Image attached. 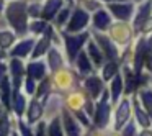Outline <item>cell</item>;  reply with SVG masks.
<instances>
[{
	"instance_id": "obj_28",
	"label": "cell",
	"mask_w": 152,
	"mask_h": 136,
	"mask_svg": "<svg viewBox=\"0 0 152 136\" xmlns=\"http://www.w3.org/2000/svg\"><path fill=\"white\" fill-rule=\"evenodd\" d=\"M17 43V35L10 30H0V51L10 49Z\"/></svg>"
},
{
	"instance_id": "obj_40",
	"label": "cell",
	"mask_w": 152,
	"mask_h": 136,
	"mask_svg": "<svg viewBox=\"0 0 152 136\" xmlns=\"http://www.w3.org/2000/svg\"><path fill=\"white\" fill-rule=\"evenodd\" d=\"M46 125H48V121H46L44 118L41 120V121H38L36 125L33 126V128H34V136H48Z\"/></svg>"
},
{
	"instance_id": "obj_16",
	"label": "cell",
	"mask_w": 152,
	"mask_h": 136,
	"mask_svg": "<svg viewBox=\"0 0 152 136\" xmlns=\"http://www.w3.org/2000/svg\"><path fill=\"white\" fill-rule=\"evenodd\" d=\"M64 0H46L44 5L41 7V17H43L44 21H49L53 18H56L57 12L62 8Z\"/></svg>"
},
{
	"instance_id": "obj_39",
	"label": "cell",
	"mask_w": 152,
	"mask_h": 136,
	"mask_svg": "<svg viewBox=\"0 0 152 136\" xmlns=\"http://www.w3.org/2000/svg\"><path fill=\"white\" fill-rule=\"evenodd\" d=\"M69 15H70V7L61 8V10L57 12V15H56V23H57V26H62V25H66V21L69 20Z\"/></svg>"
},
{
	"instance_id": "obj_41",
	"label": "cell",
	"mask_w": 152,
	"mask_h": 136,
	"mask_svg": "<svg viewBox=\"0 0 152 136\" xmlns=\"http://www.w3.org/2000/svg\"><path fill=\"white\" fill-rule=\"evenodd\" d=\"M28 15L33 18H38L41 15V5L38 2H33V4L28 5Z\"/></svg>"
},
{
	"instance_id": "obj_2",
	"label": "cell",
	"mask_w": 152,
	"mask_h": 136,
	"mask_svg": "<svg viewBox=\"0 0 152 136\" xmlns=\"http://www.w3.org/2000/svg\"><path fill=\"white\" fill-rule=\"evenodd\" d=\"M88 40V33L83 31V33L74 35V33H64V44H66V54L69 62H74L77 57V54L82 51V46L87 43Z\"/></svg>"
},
{
	"instance_id": "obj_25",
	"label": "cell",
	"mask_w": 152,
	"mask_h": 136,
	"mask_svg": "<svg viewBox=\"0 0 152 136\" xmlns=\"http://www.w3.org/2000/svg\"><path fill=\"white\" fill-rule=\"evenodd\" d=\"M66 105H67V110L72 112V113L80 112L82 107H85V99H83V95L80 92H74V93H70V95L67 97Z\"/></svg>"
},
{
	"instance_id": "obj_24",
	"label": "cell",
	"mask_w": 152,
	"mask_h": 136,
	"mask_svg": "<svg viewBox=\"0 0 152 136\" xmlns=\"http://www.w3.org/2000/svg\"><path fill=\"white\" fill-rule=\"evenodd\" d=\"M75 66H77V69H79V72L80 74H90L93 71V66H92V61H90V57H88V54H87V51H80L79 54H77V57H75Z\"/></svg>"
},
{
	"instance_id": "obj_7",
	"label": "cell",
	"mask_w": 152,
	"mask_h": 136,
	"mask_svg": "<svg viewBox=\"0 0 152 136\" xmlns=\"http://www.w3.org/2000/svg\"><path fill=\"white\" fill-rule=\"evenodd\" d=\"M51 43H53V28L48 26V30L43 33V36L39 40H36V43L33 46V51L30 54V59H41L49 51Z\"/></svg>"
},
{
	"instance_id": "obj_45",
	"label": "cell",
	"mask_w": 152,
	"mask_h": 136,
	"mask_svg": "<svg viewBox=\"0 0 152 136\" xmlns=\"http://www.w3.org/2000/svg\"><path fill=\"white\" fill-rule=\"evenodd\" d=\"M123 136H134V125H132V123L128 125V128L124 129V135Z\"/></svg>"
},
{
	"instance_id": "obj_47",
	"label": "cell",
	"mask_w": 152,
	"mask_h": 136,
	"mask_svg": "<svg viewBox=\"0 0 152 136\" xmlns=\"http://www.w3.org/2000/svg\"><path fill=\"white\" fill-rule=\"evenodd\" d=\"M141 136H152V133L149 131V129H144V131L141 133Z\"/></svg>"
},
{
	"instance_id": "obj_37",
	"label": "cell",
	"mask_w": 152,
	"mask_h": 136,
	"mask_svg": "<svg viewBox=\"0 0 152 136\" xmlns=\"http://www.w3.org/2000/svg\"><path fill=\"white\" fill-rule=\"evenodd\" d=\"M48 26H49V25H48L44 20H34V21H31V23L28 25V30H30L33 35H43L44 31L48 30Z\"/></svg>"
},
{
	"instance_id": "obj_20",
	"label": "cell",
	"mask_w": 152,
	"mask_h": 136,
	"mask_svg": "<svg viewBox=\"0 0 152 136\" xmlns=\"http://www.w3.org/2000/svg\"><path fill=\"white\" fill-rule=\"evenodd\" d=\"M151 7H152V0H147V2H144V4L137 8V13H136V17H134V31H141L144 21L147 20L149 15H151Z\"/></svg>"
},
{
	"instance_id": "obj_9",
	"label": "cell",
	"mask_w": 152,
	"mask_h": 136,
	"mask_svg": "<svg viewBox=\"0 0 152 136\" xmlns=\"http://www.w3.org/2000/svg\"><path fill=\"white\" fill-rule=\"evenodd\" d=\"M28 107V95L23 92V89H15L12 92V107L10 112L15 115V118H23Z\"/></svg>"
},
{
	"instance_id": "obj_3",
	"label": "cell",
	"mask_w": 152,
	"mask_h": 136,
	"mask_svg": "<svg viewBox=\"0 0 152 136\" xmlns=\"http://www.w3.org/2000/svg\"><path fill=\"white\" fill-rule=\"evenodd\" d=\"M8 74H10L12 80V89H21L23 85V79L26 76V66H25L23 59L18 57H10L8 61Z\"/></svg>"
},
{
	"instance_id": "obj_10",
	"label": "cell",
	"mask_w": 152,
	"mask_h": 136,
	"mask_svg": "<svg viewBox=\"0 0 152 136\" xmlns=\"http://www.w3.org/2000/svg\"><path fill=\"white\" fill-rule=\"evenodd\" d=\"M61 120H62V128L66 136H82V128L79 121L67 108L61 110Z\"/></svg>"
},
{
	"instance_id": "obj_35",
	"label": "cell",
	"mask_w": 152,
	"mask_h": 136,
	"mask_svg": "<svg viewBox=\"0 0 152 136\" xmlns=\"http://www.w3.org/2000/svg\"><path fill=\"white\" fill-rule=\"evenodd\" d=\"M36 85H38V82L33 79V77L25 76V79H23V85H21V89H23V92L26 93L28 97H33V95H34V92H36Z\"/></svg>"
},
{
	"instance_id": "obj_13",
	"label": "cell",
	"mask_w": 152,
	"mask_h": 136,
	"mask_svg": "<svg viewBox=\"0 0 152 136\" xmlns=\"http://www.w3.org/2000/svg\"><path fill=\"white\" fill-rule=\"evenodd\" d=\"M95 43L103 51V56H106L108 59H116L118 57V49H116V46L111 43V40L108 36H105L102 33H95Z\"/></svg>"
},
{
	"instance_id": "obj_8",
	"label": "cell",
	"mask_w": 152,
	"mask_h": 136,
	"mask_svg": "<svg viewBox=\"0 0 152 136\" xmlns=\"http://www.w3.org/2000/svg\"><path fill=\"white\" fill-rule=\"evenodd\" d=\"M36 43V38L28 36L25 40H20L10 48L8 51V56L10 57H18V59H25V57H30L31 51H33V46Z\"/></svg>"
},
{
	"instance_id": "obj_34",
	"label": "cell",
	"mask_w": 152,
	"mask_h": 136,
	"mask_svg": "<svg viewBox=\"0 0 152 136\" xmlns=\"http://www.w3.org/2000/svg\"><path fill=\"white\" fill-rule=\"evenodd\" d=\"M134 113H136V118H137V121L141 123L144 128H149V126H151V118H149V115H145L144 110L139 107L137 100H134Z\"/></svg>"
},
{
	"instance_id": "obj_1",
	"label": "cell",
	"mask_w": 152,
	"mask_h": 136,
	"mask_svg": "<svg viewBox=\"0 0 152 136\" xmlns=\"http://www.w3.org/2000/svg\"><path fill=\"white\" fill-rule=\"evenodd\" d=\"M8 25L12 26V30L18 35V36H25L28 31V7L26 2L18 0V2H10L5 12Z\"/></svg>"
},
{
	"instance_id": "obj_26",
	"label": "cell",
	"mask_w": 152,
	"mask_h": 136,
	"mask_svg": "<svg viewBox=\"0 0 152 136\" xmlns=\"http://www.w3.org/2000/svg\"><path fill=\"white\" fill-rule=\"evenodd\" d=\"M46 121H48V125H46L48 136H66L64 128H62V120H61V115L53 116L51 120H46Z\"/></svg>"
},
{
	"instance_id": "obj_48",
	"label": "cell",
	"mask_w": 152,
	"mask_h": 136,
	"mask_svg": "<svg viewBox=\"0 0 152 136\" xmlns=\"http://www.w3.org/2000/svg\"><path fill=\"white\" fill-rule=\"evenodd\" d=\"M147 67H149V71L152 72V57H149V61H147Z\"/></svg>"
},
{
	"instance_id": "obj_44",
	"label": "cell",
	"mask_w": 152,
	"mask_h": 136,
	"mask_svg": "<svg viewBox=\"0 0 152 136\" xmlns=\"http://www.w3.org/2000/svg\"><path fill=\"white\" fill-rule=\"evenodd\" d=\"M7 74H8V64L0 61V80L4 79V76H7Z\"/></svg>"
},
{
	"instance_id": "obj_42",
	"label": "cell",
	"mask_w": 152,
	"mask_h": 136,
	"mask_svg": "<svg viewBox=\"0 0 152 136\" xmlns=\"http://www.w3.org/2000/svg\"><path fill=\"white\" fill-rule=\"evenodd\" d=\"M75 118H77V121H80L83 126H90V121H88V118L85 116V113L80 110V112H75Z\"/></svg>"
},
{
	"instance_id": "obj_21",
	"label": "cell",
	"mask_w": 152,
	"mask_h": 136,
	"mask_svg": "<svg viewBox=\"0 0 152 136\" xmlns=\"http://www.w3.org/2000/svg\"><path fill=\"white\" fill-rule=\"evenodd\" d=\"M147 43H145V40H141L137 43V46H136V54H134V69H136V74L137 76H141V69L142 66H144V57L145 54H147Z\"/></svg>"
},
{
	"instance_id": "obj_33",
	"label": "cell",
	"mask_w": 152,
	"mask_h": 136,
	"mask_svg": "<svg viewBox=\"0 0 152 136\" xmlns=\"http://www.w3.org/2000/svg\"><path fill=\"white\" fill-rule=\"evenodd\" d=\"M116 74H118V62H116V59H110L102 69V77H103V80H110Z\"/></svg>"
},
{
	"instance_id": "obj_14",
	"label": "cell",
	"mask_w": 152,
	"mask_h": 136,
	"mask_svg": "<svg viewBox=\"0 0 152 136\" xmlns=\"http://www.w3.org/2000/svg\"><path fill=\"white\" fill-rule=\"evenodd\" d=\"M108 8H110V12L121 21L129 20V18L132 17V12H134L132 4H126V2H123V4H113L111 2V4H108Z\"/></svg>"
},
{
	"instance_id": "obj_53",
	"label": "cell",
	"mask_w": 152,
	"mask_h": 136,
	"mask_svg": "<svg viewBox=\"0 0 152 136\" xmlns=\"http://www.w3.org/2000/svg\"><path fill=\"white\" fill-rule=\"evenodd\" d=\"M34 2H38V0H34Z\"/></svg>"
},
{
	"instance_id": "obj_12",
	"label": "cell",
	"mask_w": 152,
	"mask_h": 136,
	"mask_svg": "<svg viewBox=\"0 0 152 136\" xmlns=\"http://www.w3.org/2000/svg\"><path fill=\"white\" fill-rule=\"evenodd\" d=\"M53 82L59 90H69L74 85V74L70 71L61 67L59 71L53 72Z\"/></svg>"
},
{
	"instance_id": "obj_30",
	"label": "cell",
	"mask_w": 152,
	"mask_h": 136,
	"mask_svg": "<svg viewBox=\"0 0 152 136\" xmlns=\"http://www.w3.org/2000/svg\"><path fill=\"white\" fill-rule=\"evenodd\" d=\"M13 125L20 136H34V128L31 125H28L25 121V118H15L13 116Z\"/></svg>"
},
{
	"instance_id": "obj_43",
	"label": "cell",
	"mask_w": 152,
	"mask_h": 136,
	"mask_svg": "<svg viewBox=\"0 0 152 136\" xmlns=\"http://www.w3.org/2000/svg\"><path fill=\"white\" fill-rule=\"evenodd\" d=\"M141 31H142V33H149V31H152V18H147V20L144 21Z\"/></svg>"
},
{
	"instance_id": "obj_52",
	"label": "cell",
	"mask_w": 152,
	"mask_h": 136,
	"mask_svg": "<svg viewBox=\"0 0 152 136\" xmlns=\"http://www.w3.org/2000/svg\"><path fill=\"white\" fill-rule=\"evenodd\" d=\"M85 2H90V0H85Z\"/></svg>"
},
{
	"instance_id": "obj_15",
	"label": "cell",
	"mask_w": 152,
	"mask_h": 136,
	"mask_svg": "<svg viewBox=\"0 0 152 136\" xmlns=\"http://www.w3.org/2000/svg\"><path fill=\"white\" fill-rule=\"evenodd\" d=\"M12 80L10 76H4V79L0 80V103H4V107L10 112V107H12Z\"/></svg>"
},
{
	"instance_id": "obj_32",
	"label": "cell",
	"mask_w": 152,
	"mask_h": 136,
	"mask_svg": "<svg viewBox=\"0 0 152 136\" xmlns=\"http://www.w3.org/2000/svg\"><path fill=\"white\" fill-rule=\"evenodd\" d=\"M123 92V79L119 74H116L111 80V85H110V93H111V100L113 102H118L119 95Z\"/></svg>"
},
{
	"instance_id": "obj_11",
	"label": "cell",
	"mask_w": 152,
	"mask_h": 136,
	"mask_svg": "<svg viewBox=\"0 0 152 136\" xmlns=\"http://www.w3.org/2000/svg\"><path fill=\"white\" fill-rule=\"evenodd\" d=\"M48 64L43 59H30V62L26 64V76L33 77L36 82L43 80L48 76Z\"/></svg>"
},
{
	"instance_id": "obj_18",
	"label": "cell",
	"mask_w": 152,
	"mask_h": 136,
	"mask_svg": "<svg viewBox=\"0 0 152 136\" xmlns=\"http://www.w3.org/2000/svg\"><path fill=\"white\" fill-rule=\"evenodd\" d=\"M83 85H85L87 92H88V95L92 97V99H98V97L103 93V80L100 79L98 76L87 77L85 82H83Z\"/></svg>"
},
{
	"instance_id": "obj_27",
	"label": "cell",
	"mask_w": 152,
	"mask_h": 136,
	"mask_svg": "<svg viewBox=\"0 0 152 136\" xmlns=\"http://www.w3.org/2000/svg\"><path fill=\"white\" fill-rule=\"evenodd\" d=\"M87 54H88L90 61H92L96 67H102L103 57H105V56H103L102 49L98 48V44H96L95 41H88V46H87Z\"/></svg>"
},
{
	"instance_id": "obj_22",
	"label": "cell",
	"mask_w": 152,
	"mask_h": 136,
	"mask_svg": "<svg viewBox=\"0 0 152 136\" xmlns=\"http://www.w3.org/2000/svg\"><path fill=\"white\" fill-rule=\"evenodd\" d=\"M110 25H111V18H110L108 12L106 10H96V13L93 15V28L98 31H105L110 28Z\"/></svg>"
},
{
	"instance_id": "obj_50",
	"label": "cell",
	"mask_w": 152,
	"mask_h": 136,
	"mask_svg": "<svg viewBox=\"0 0 152 136\" xmlns=\"http://www.w3.org/2000/svg\"><path fill=\"white\" fill-rule=\"evenodd\" d=\"M10 136H20V135H18V131H17V129H13V131H12V135Z\"/></svg>"
},
{
	"instance_id": "obj_6",
	"label": "cell",
	"mask_w": 152,
	"mask_h": 136,
	"mask_svg": "<svg viewBox=\"0 0 152 136\" xmlns=\"http://www.w3.org/2000/svg\"><path fill=\"white\" fill-rule=\"evenodd\" d=\"M88 20H90L88 12H85L83 8H75L70 20L67 21L66 31L67 33H79V31H82L88 25Z\"/></svg>"
},
{
	"instance_id": "obj_23",
	"label": "cell",
	"mask_w": 152,
	"mask_h": 136,
	"mask_svg": "<svg viewBox=\"0 0 152 136\" xmlns=\"http://www.w3.org/2000/svg\"><path fill=\"white\" fill-rule=\"evenodd\" d=\"M129 35L131 33H129V28L126 23H116L111 28V38L121 44H126L129 41Z\"/></svg>"
},
{
	"instance_id": "obj_46",
	"label": "cell",
	"mask_w": 152,
	"mask_h": 136,
	"mask_svg": "<svg viewBox=\"0 0 152 136\" xmlns=\"http://www.w3.org/2000/svg\"><path fill=\"white\" fill-rule=\"evenodd\" d=\"M7 112H8V110L4 107V103H0V116H2V115H5Z\"/></svg>"
},
{
	"instance_id": "obj_51",
	"label": "cell",
	"mask_w": 152,
	"mask_h": 136,
	"mask_svg": "<svg viewBox=\"0 0 152 136\" xmlns=\"http://www.w3.org/2000/svg\"><path fill=\"white\" fill-rule=\"evenodd\" d=\"M105 2H110V4H111V2H113V0H105ZM115 2H118V0H115Z\"/></svg>"
},
{
	"instance_id": "obj_49",
	"label": "cell",
	"mask_w": 152,
	"mask_h": 136,
	"mask_svg": "<svg viewBox=\"0 0 152 136\" xmlns=\"http://www.w3.org/2000/svg\"><path fill=\"white\" fill-rule=\"evenodd\" d=\"M4 12V0H0V13Z\"/></svg>"
},
{
	"instance_id": "obj_29",
	"label": "cell",
	"mask_w": 152,
	"mask_h": 136,
	"mask_svg": "<svg viewBox=\"0 0 152 136\" xmlns=\"http://www.w3.org/2000/svg\"><path fill=\"white\" fill-rule=\"evenodd\" d=\"M15 129L13 118L10 116V112L0 116V136H10L12 131Z\"/></svg>"
},
{
	"instance_id": "obj_19",
	"label": "cell",
	"mask_w": 152,
	"mask_h": 136,
	"mask_svg": "<svg viewBox=\"0 0 152 136\" xmlns=\"http://www.w3.org/2000/svg\"><path fill=\"white\" fill-rule=\"evenodd\" d=\"M129 112H131V102L126 99V100H123V102L119 103L118 110H116V120H115V128L116 129H121L123 125L128 123Z\"/></svg>"
},
{
	"instance_id": "obj_5",
	"label": "cell",
	"mask_w": 152,
	"mask_h": 136,
	"mask_svg": "<svg viewBox=\"0 0 152 136\" xmlns=\"http://www.w3.org/2000/svg\"><path fill=\"white\" fill-rule=\"evenodd\" d=\"M44 118V105L41 100H38L36 97H31L28 100V107H26V112H25V121L28 125L34 126L38 121Z\"/></svg>"
},
{
	"instance_id": "obj_36",
	"label": "cell",
	"mask_w": 152,
	"mask_h": 136,
	"mask_svg": "<svg viewBox=\"0 0 152 136\" xmlns=\"http://www.w3.org/2000/svg\"><path fill=\"white\" fill-rule=\"evenodd\" d=\"M139 95H141V100H142V103H144L145 110L149 112V116L152 118V90L142 89L141 92H139Z\"/></svg>"
},
{
	"instance_id": "obj_4",
	"label": "cell",
	"mask_w": 152,
	"mask_h": 136,
	"mask_svg": "<svg viewBox=\"0 0 152 136\" xmlns=\"http://www.w3.org/2000/svg\"><path fill=\"white\" fill-rule=\"evenodd\" d=\"M110 121V103H108V92L103 90L102 100L96 103L95 112H93V123L98 128H105Z\"/></svg>"
},
{
	"instance_id": "obj_38",
	"label": "cell",
	"mask_w": 152,
	"mask_h": 136,
	"mask_svg": "<svg viewBox=\"0 0 152 136\" xmlns=\"http://www.w3.org/2000/svg\"><path fill=\"white\" fill-rule=\"evenodd\" d=\"M124 80H126V90L124 92L129 95V93H132L136 89V77L132 76V72L128 67H124Z\"/></svg>"
},
{
	"instance_id": "obj_17",
	"label": "cell",
	"mask_w": 152,
	"mask_h": 136,
	"mask_svg": "<svg viewBox=\"0 0 152 136\" xmlns=\"http://www.w3.org/2000/svg\"><path fill=\"white\" fill-rule=\"evenodd\" d=\"M46 64L51 72H56L64 66V57L57 48H49V51L46 53Z\"/></svg>"
},
{
	"instance_id": "obj_31",
	"label": "cell",
	"mask_w": 152,
	"mask_h": 136,
	"mask_svg": "<svg viewBox=\"0 0 152 136\" xmlns=\"http://www.w3.org/2000/svg\"><path fill=\"white\" fill-rule=\"evenodd\" d=\"M49 90H51V80L48 79V77H44L43 80H39L36 85V92H34L33 97H36L38 100H41V102H44V99H46L48 95H49Z\"/></svg>"
}]
</instances>
